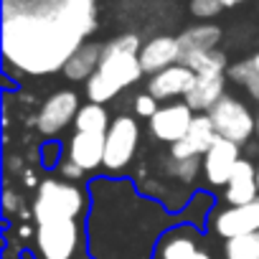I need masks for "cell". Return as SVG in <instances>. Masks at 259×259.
<instances>
[{"instance_id":"cell-1","label":"cell","mask_w":259,"mask_h":259,"mask_svg":"<svg viewBox=\"0 0 259 259\" xmlns=\"http://www.w3.org/2000/svg\"><path fill=\"white\" fill-rule=\"evenodd\" d=\"M87 251L92 259H153L173 211L145 196L127 178H94L89 186Z\"/></svg>"},{"instance_id":"cell-2","label":"cell","mask_w":259,"mask_h":259,"mask_svg":"<svg viewBox=\"0 0 259 259\" xmlns=\"http://www.w3.org/2000/svg\"><path fill=\"white\" fill-rule=\"evenodd\" d=\"M89 36L79 23L28 11L3 16V56L11 66L31 76L64 71L71 54Z\"/></svg>"},{"instance_id":"cell-3","label":"cell","mask_w":259,"mask_h":259,"mask_svg":"<svg viewBox=\"0 0 259 259\" xmlns=\"http://www.w3.org/2000/svg\"><path fill=\"white\" fill-rule=\"evenodd\" d=\"M140 49L143 41L138 33H122L104 44V54L99 61V69L87 81V97L89 102L107 104L119 92L133 87L143 79V64H140Z\"/></svg>"},{"instance_id":"cell-4","label":"cell","mask_w":259,"mask_h":259,"mask_svg":"<svg viewBox=\"0 0 259 259\" xmlns=\"http://www.w3.org/2000/svg\"><path fill=\"white\" fill-rule=\"evenodd\" d=\"M89 211V188H79L71 181L46 178L36 188L33 201V221L44 224L51 219H79Z\"/></svg>"},{"instance_id":"cell-5","label":"cell","mask_w":259,"mask_h":259,"mask_svg":"<svg viewBox=\"0 0 259 259\" xmlns=\"http://www.w3.org/2000/svg\"><path fill=\"white\" fill-rule=\"evenodd\" d=\"M140 145V124L135 117L119 114L112 119L107 135H104V163L102 168L109 176H117L127 170V165L133 163L135 153Z\"/></svg>"},{"instance_id":"cell-6","label":"cell","mask_w":259,"mask_h":259,"mask_svg":"<svg viewBox=\"0 0 259 259\" xmlns=\"http://www.w3.org/2000/svg\"><path fill=\"white\" fill-rule=\"evenodd\" d=\"M219 138H226L236 145H246L251 135H256V114L234 94H224L208 112Z\"/></svg>"},{"instance_id":"cell-7","label":"cell","mask_w":259,"mask_h":259,"mask_svg":"<svg viewBox=\"0 0 259 259\" xmlns=\"http://www.w3.org/2000/svg\"><path fill=\"white\" fill-rule=\"evenodd\" d=\"M33 244L38 259H74L81 244V224L69 216L36 224Z\"/></svg>"},{"instance_id":"cell-8","label":"cell","mask_w":259,"mask_h":259,"mask_svg":"<svg viewBox=\"0 0 259 259\" xmlns=\"http://www.w3.org/2000/svg\"><path fill=\"white\" fill-rule=\"evenodd\" d=\"M79 109H81V99H79L76 92H71V89L54 92V94L44 102V107H41V112H38V117H36L38 133H41L46 140H51L54 135L61 133V130H66L69 124H74Z\"/></svg>"},{"instance_id":"cell-9","label":"cell","mask_w":259,"mask_h":259,"mask_svg":"<svg viewBox=\"0 0 259 259\" xmlns=\"http://www.w3.org/2000/svg\"><path fill=\"white\" fill-rule=\"evenodd\" d=\"M196 112L188 107V102H165L150 122V135L158 140V143H165V145H173L178 140H183L191 130V122H193Z\"/></svg>"},{"instance_id":"cell-10","label":"cell","mask_w":259,"mask_h":259,"mask_svg":"<svg viewBox=\"0 0 259 259\" xmlns=\"http://www.w3.org/2000/svg\"><path fill=\"white\" fill-rule=\"evenodd\" d=\"M211 229L221 239H234L259 231V198L241 206H226L211 213Z\"/></svg>"},{"instance_id":"cell-11","label":"cell","mask_w":259,"mask_h":259,"mask_svg":"<svg viewBox=\"0 0 259 259\" xmlns=\"http://www.w3.org/2000/svg\"><path fill=\"white\" fill-rule=\"evenodd\" d=\"M239 160H241V145L219 138L211 145V150L203 155V181L211 188H226Z\"/></svg>"},{"instance_id":"cell-12","label":"cell","mask_w":259,"mask_h":259,"mask_svg":"<svg viewBox=\"0 0 259 259\" xmlns=\"http://www.w3.org/2000/svg\"><path fill=\"white\" fill-rule=\"evenodd\" d=\"M198 74L183 64H173L163 71H158L155 76H150L148 81V92L158 99V102H176V99H186L188 92L193 89Z\"/></svg>"},{"instance_id":"cell-13","label":"cell","mask_w":259,"mask_h":259,"mask_svg":"<svg viewBox=\"0 0 259 259\" xmlns=\"http://www.w3.org/2000/svg\"><path fill=\"white\" fill-rule=\"evenodd\" d=\"M216 140H219V133H216V127H213L208 112L206 114H196L193 122H191L188 135L183 140H178V143L170 145V158H178V160L196 158V155L203 158Z\"/></svg>"},{"instance_id":"cell-14","label":"cell","mask_w":259,"mask_h":259,"mask_svg":"<svg viewBox=\"0 0 259 259\" xmlns=\"http://www.w3.org/2000/svg\"><path fill=\"white\" fill-rule=\"evenodd\" d=\"M181 61V41L178 36H153L140 49V64L148 76H155L158 71L173 66Z\"/></svg>"},{"instance_id":"cell-15","label":"cell","mask_w":259,"mask_h":259,"mask_svg":"<svg viewBox=\"0 0 259 259\" xmlns=\"http://www.w3.org/2000/svg\"><path fill=\"white\" fill-rule=\"evenodd\" d=\"M259 198V186H256V165L249 158H241L224 188V201L229 206H241L251 203Z\"/></svg>"},{"instance_id":"cell-16","label":"cell","mask_w":259,"mask_h":259,"mask_svg":"<svg viewBox=\"0 0 259 259\" xmlns=\"http://www.w3.org/2000/svg\"><path fill=\"white\" fill-rule=\"evenodd\" d=\"M196 239H198V226H191L186 221L176 224L163 234L155 259H193L198 254Z\"/></svg>"},{"instance_id":"cell-17","label":"cell","mask_w":259,"mask_h":259,"mask_svg":"<svg viewBox=\"0 0 259 259\" xmlns=\"http://www.w3.org/2000/svg\"><path fill=\"white\" fill-rule=\"evenodd\" d=\"M102 54H104V44H99V41H84L74 54H71V59L66 61V66H64V76L69 79V81H89L92 76H94V71L99 69V61H102Z\"/></svg>"},{"instance_id":"cell-18","label":"cell","mask_w":259,"mask_h":259,"mask_svg":"<svg viewBox=\"0 0 259 259\" xmlns=\"http://www.w3.org/2000/svg\"><path fill=\"white\" fill-rule=\"evenodd\" d=\"M69 158L76 165H81L87 173L97 170L104 163V135L74 133L69 140Z\"/></svg>"},{"instance_id":"cell-19","label":"cell","mask_w":259,"mask_h":259,"mask_svg":"<svg viewBox=\"0 0 259 259\" xmlns=\"http://www.w3.org/2000/svg\"><path fill=\"white\" fill-rule=\"evenodd\" d=\"M226 74H206V76H198L193 89L188 92L186 102L193 112L198 114H206L211 112V107L226 94Z\"/></svg>"},{"instance_id":"cell-20","label":"cell","mask_w":259,"mask_h":259,"mask_svg":"<svg viewBox=\"0 0 259 259\" xmlns=\"http://www.w3.org/2000/svg\"><path fill=\"white\" fill-rule=\"evenodd\" d=\"M221 38H224V31L211 21H201L198 26H191L178 36L181 51H213Z\"/></svg>"},{"instance_id":"cell-21","label":"cell","mask_w":259,"mask_h":259,"mask_svg":"<svg viewBox=\"0 0 259 259\" xmlns=\"http://www.w3.org/2000/svg\"><path fill=\"white\" fill-rule=\"evenodd\" d=\"M183 66L193 69L198 76L206 74H226L229 71V59L224 51L213 49V51H181V61Z\"/></svg>"},{"instance_id":"cell-22","label":"cell","mask_w":259,"mask_h":259,"mask_svg":"<svg viewBox=\"0 0 259 259\" xmlns=\"http://www.w3.org/2000/svg\"><path fill=\"white\" fill-rule=\"evenodd\" d=\"M112 119H109V112L104 109V104H97V102H87L81 104L76 119H74V127L76 133H94V135H107Z\"/></svg>"},{"instance_id":"cell-23","label":"cell","mask_w":259,"mask_h":259,"mask_svg":"<svg viewBox=\"0 0 259 259\" xmlns=\"http://www.w3.org/2000/svg\"><path fill=\"white\" fill-rule=\"evenodd\" d=\"M226 76H229L234 84H239L241 89H246V94L259 104V69L254 66L251 56H249V59H241V61H236V64H231L229 71H226Z\"/></svg>"},{"instance_id":"cell-24","label":"cell","mask_w":259,"mask_h":259,"mask_svg":"<svg viewBox=\"0 0 259 259\" xmlns=\"http://www.w3.org/2000/svg\"><path fill=\"white\" fill-rule=\"evenodd\" d=\"M165 170H168V176L176 178L178 183H183V186H193L196 178H198V173L203 170V158H198V155H196V158H183V160H178V158H168Z\"/></svg>"},{"instance_id":"cell-25","label":"cell","mask_w":259,"mask_h":259,"mask_svg":"<svg viewBox=\"0 0 259 259\" xmlns=\"http://www.w3.org/2000/svg\"><path fill=\"white\" fill-rule=\"evenodd\" d=\"M224 254L226 259H259V231L226 239Z\"/></svg>"},{"instance_id":"cell-26","label":"cell","mask_w":259,"mask_h":259,"mask_svg":"<svg viewBox=\"0 0 259 259\" xmlns=\"http://www.w3.org/2000/svg\"><path fill=\"white\" fill-rule=\"evenodd\" d=\"M211 206H213V196L206 193V191H198V193L193 196L191 206H186L178 219H181V221H198V219L206 221V213L211 211Z\"/></svg>"},{"instance_id":"cell-27","label":"cell","mask_w":259,"mask_h":259,"mask_svg":"<svg viewBox=\"0 0 259 259\" xmlns=\"http://www.w3.org/2000/svg\"><path fill=\"white\" fill-rule=\"evenodd\" d=\"M133 109H135V117L153 119L155 112L160 109V104H158V99H155L150 92H145V94H135V99H133Z\"/></svg>"},{"instance_id":"cell-28","label":"cell","mask_w":259,"mask_h":259,"mask_svg":"<svg viewBox=\"0 0 259 259\" xmlns=\"http://www.w3.org/2000/svg\"><path fill=\"white\" fill-rule=\"evenodd\" d=\"M221 11H224L221 0H191V13H193L198 21H211V18H216Z\"/></svg>"},{"instance_id":"cell-29","label":"cell","mask_w":259,"mask_h":259,"mask_svg":"<svg viewBox=\"0 0 259 259\" xmlns=\"http://www.w3.org/2000/svg\"><path fill=\"white\" fill-rule=\"evenodd\" d=\"M61 155H64V145L56 143L54 138L41 145V165L44 168H59L61 165Z\"/></svg>"},{"instance_id":"cell-30","label":"cell","mask_w":259,"mask_h":259,"mask_svg":"<svg viewBox=\"0 0 259 259\" xmlns=\"http://www.w3.org/2000/svg\"><path fill=\"white\" fill-rule=\"evenodd\" d=\"M59 173H61V178L64 181H71V183H79V181H84V168L81 165H76L71 158H66L61 165H59Z\"/></svg>"},{"instance_id":"cell-31","label":"cell","mask_w":259,"mask_h":259,"mask_svg":"<svg viewBox=\"0 0 259 259\" xmlns=\"http://www.w3.org/2000/svg\"><path fill=\"white\" fill-rule=\"evenodd\" d=\"M3 211L6 213H21L23 211V196L13 188H6L3 191Z\"/></svg>"},{"instance_id":"cell-32","label":"cell","mask_w":259,"mask_h":259,"mask_svg":"<svg viewBox=\"0 0 259 259\" xmlns=\"http://www.w3.org/2000/svg\"><path fill=\"white\" fill-rule=\"evenodd\" d=\"M8 170L21 173V170H23V160H21L18 155H8Z\"/></svg>"},{"instance_id":"cell-33","label":"cell","mask_w":259,"mask_h":259,"mask_svg":"<svg viewBox=\"0 0 259 259\" xmlns=\"http://www.w3.org/2000/svg\"><path fill=\"white\" fill-rule=\"evenodd\" d=\"M23 183H26V186H31V188H38V186H41V183H36L33 170H26V173H23Z\"/></svg>"},{"instance_id":"cell-34","label":"cell","mask_w":259,"mask_h":259,"mask_svg":"<svg viewBox=\"0 0 259 259\" xmlns=\"http://www.w3.org/2000/svg\"><path fill=\"white\" fill-rule=\"evenodd\" d=\"M241 3H246V0H221L224 8H236V6H241Z\"/></svg>"},{"instance_id":"cell-35","label":"cell","mask_w":259,"mask_h":259,"mask_svg":"<svg viewBox=\"0 0 259 259\" xmlns=\"http://www.w3.org/2000/svg\"><path fill=\"white\" fill-rule=\"evenodd\" d=\"M193 259H211V254H208V251H203V249H198V254H196Z\"/></svg>"},{"instance_id":"cell-36","label":"cell","mask_w":259,"mask_h":259,"mask_svg":"<svg viewBox=\"0 0 259 259\" xmlns=\"http://www.w3.org/2000/svg\"><path fill=\"white\" fill-rule=\"evenodd\" d=\"M251 61H254V66H256V69H259V51H256V54H254V56H251Z\"/></svg>"},{"instance_id":"cell-37","label":"cell","mask_w":259,"mask_h":259,"mask_svg":"<svg viewBox=\"0 0 259 259\" xmlns=\"http://www.w3.org/2000/svg\"><path fill=\"white\" fill-rule=\"evenodd\" d=\"M256 138H259V114H256Z\"/></svg>"},{"instance_id":"cell-38","label":"cell","mask_w":259,"mask_h":259,"mask_svg":"<svg viewBox=\"0 0 259 259\" xmlns=\"http://www.w3.org/2000/svg\"><path fill=\"white\" fill-rule=\"evenodd\" d=\"M256 186H259V163H256Z\"/></svg>"},{"instance_id":"cell-39","label":"cell","mask_w":259,"mask_h":259,"mask_svg":"<svg viewBox=\"0 0 259 259\" xmlns=\"http://www.w3.org/2000/svg\"><path fill=\"white\" fill-rule=\"evenodd\" d=\"M256 44H259V38H256Z\"/></svg>"}]
</instances>
